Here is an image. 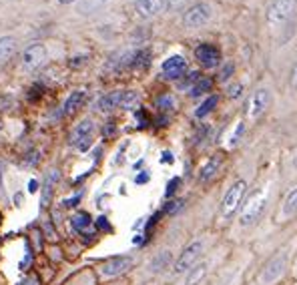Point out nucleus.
<instances>
[{"label":"nucleus","mask_w":297,"mask_h":285,"mask_svg":"<svg viewBox=\"0 0 297 285\" xmlns=\"http://www.w3.org/2000/svg\"><path fill=\"white\" fill-rule=\"evenodd\" d=\"M297 0H273L267 6V22L269 26H283L295 18Z\"/></svg>","instance_id":"obj_1"},{"label":"nucleus","mask_w":297,"mask_h":285,"mask_svg":"<svg viewBox=\"0 0 297 285\" xmlns=\"http://www.w3.org/2000/svg\"><path fill=\"white\" fill-rule=\"evenodd\" d=\"M207 269H209V265H207L205 261L199 263V265H195V267L187 273V285H197V283L207 275Z\"/></svg>","instance_id":"obj_18"},{"label":"nucleus","mask_w":297,"mask_h":285,"mask_svg":"<svg viewBox=\"0 0 297 285\" xmlns=\"http://www.w3.org/2000/svg\"><path fill=\"white\" fill-rule=\"evenodd\" d=\"M157 103H159V107H161L163 111H169V109H173V105H175L173 97H169V94H165V97H161Z\"/></svg>","instance_id":"obj_27"},{"label":"nucleus","mask_w":297,"mask_h":285,"mask_svg":"<svg viewBox=\"0 0 297 285\" xmlns=\"http://www.w3.org/2000/svg\"><path fill=\"white\" fill-rule=\"evenodd\" d=\"M265 207H267V197H265V195H259V197L249 199V203L245 205V209H243V213H241V225H243V227L253 225L255 221L263 215Z\"/></svg>","instance_id":"obj_7"},{"label":"nucleus","mask_w":297,"mask_h":285,"mask_svg":"<svg viewBox=\"0 0 297 285\" xmlns=\"http://www.w3.org/2000/svg\"><path fill=\"white\" fill-rule=\"evenodd\" d=\"M189 90H191V97H199V94H205V92L211 90V81L205 79V77H201Z\"/></svg>","instance_id":"obj_23"},{"label":"nucleus","mask_w":297,"mask_h":285,"mask_svg":"<svg viewBox=\"0 0 297 285\" xmlns=\"http://www.w3.org/2000/svg\"><path fill=\"white\" fill-rule=\"evenodd\" d=\"M211 14H213V10H211L209 4H207V2H197V4L187 8V12L183 16V24L187 28H199V26H203V24H207L211 20Z\"/></svg>","instance_id":"obj_4"},{"label":"nucleus","mask_w":297,"mask_h":285,"mask_svg":"<svg viewBox=\"0 0 297 285\" xmlns=\"http://www.w3.org/2000/svg\"><path fill=\"white\" fill-rule=\"evenodd\" d=\"M297 213V187L291 189V191L287 193L285 197V203H283V215L285 217H291Z\"/></svg>","instance_id":"obj_20"},{"label":"nucleus","mask_w":297,"mask_h":285,"mask_svg":"<svg viewBox=\"0 0 297 285\" xmlns=\"http://www.w3.org/2000/svg\"><path fill=\"white\" fill-rule=\"evenodd\" d=\"M179 183H181V179H177V177H175V179H171V183L167 185V193H165V195H167V197H171V195L177 191V187H179Z\"/></svg>","instance_id":"obj_28"},{"label":"nucleus","mask_w":297,"mask_h":285,"mask_svg":"<svg viewBox=\"0 0 297 285\" xmlns=\"http://www.w3.org/2000/svg\"><path fill=\"white\" fill-rule=\"evenodd\" d=\"M219 167H221V161L217 159V157L209 159V161H207V163L201 167V171H199V181H209V179H213V177L217 175Z\"/></svg>","instance_id":"obj_15"},{"label":"nucleus","mask_w":297,"mask_h":285,"mask_svg":"<svg viewBox=\"0 0 297 285\" xmlns=\"http://www.w3.org/2000/svg\"><path fill=\"white\" fill-rule=\"evenodd\" d=\"M123 97H125V90H112V92H107L105 97H101V99L97 101V109L103 111V113H109V111H114V109H121Z\"/></svg>","instance_id":"obj_14"},{"label":"nucleus","mask_w":297,"mask_h":285,"mask_svg":"<svg viewBox=\"0 0 297 285\" xmlns=\"http://www.w3.org/2000/svg\"><path fill=\"white\" fill-rule=\"evenodd\" d=\"M163 163H173V155L171 153H167V151L163 153Z\"/></svg>","instance_id":"obj_33"},{"label":"nucleus","mask_w":297,"mask_h":285,"mask_svg":"<svg viewBox=\"0 0 297 285\" xmlns=\"http://www.w3.org/2000/svg\"><path fill=\"white\" fill-rule=\"evenodd\" d=\"M131 265H133V259H131V257H112V259H109V261L103 265V275H105V277H116V275L125 273Z\"/></svg>","instance_id":"obj_13"},{"label":"nucleus","mask_w":297,"mask_h":285,"mask_svg":"<svg viewBox=\"0 0 297 285\" xmlns=\"http://www.w3.org/2000/svg\"><path fill=\"white\" fill-rule=\"evenodd\" d=\"M245 191H247V183L243 181V179H239V181H235L231 187H229V191L225 193V197H223V205H221V213H223V217H233V213L239 209V205H241V201H243V197H245Z\"/></svg>","instance_id":"obj_2"},{"label":"nucleus","mask_w":297,"mask_h":285,"mask_svg":"<svg viewBox=\"0 0 297 285\" xmlns=\"http://www.w3.org/2000/svg\"><path fill=\"white\" fill-rule=\"evenodd\" d=\"M139 105V94L137 92H133V90H125V97H123V105H121V109H135Z\"/></svg>","instance_id":"obj_25"},{"label":"nucleus","mask_w":297,"mask_h":285,"mask_svg":"<svg viewBox=\"0 0 297 285\" xmlns=\"http://www.w3.org/2000/svg\"><path fill=\"white\" fill-rule=\"evenodd\" d=\"M187 71V60L181 56V54H173L169 58L163 60V65H161V73L165 79H181Z\"/></svg>","instance_id":"obj_8"},{"label":"nucleus","mask_w":297,"mask_h":285,"mask_svg":"<svg viewBox=\"0 0 297 285\" xmlns=\"http://www.w3.org/2000/svg\"><path fill=\"white\" fill-rule=\"evenodd\" d=\"M82 101H84V90H74V92H71V97L65 101V115H71V113H74L80 105H82Z\"/></svg>","instance_id":"obj_17"},{"label":"nucleus","mask_w":297,"mask_h":285,"mask_svg":"<svg viewBox=\"0 0 297 285\" xmlns=\"http://www.w3.org/2000/svg\"><path fill=\"white\" fill-rule=\"evenodd\" d=\"M20 285H37V279H35V277H28V279H24Z\"/></svg>","instance_id":"obj_34"},{"label":"nucleus","mask_w":297,"mask_h":285,"mask_svg":"<svg viewBox=\"0 0 297 285\" xmlns=\"http://www.w3.org/2000/svg\"><path fill=\"white\" fill-rule=\"evenodd\" d=\"M195 58L203 69H215L221 62V50L211 42H203L195 48Z\"/></svg>","instance_id":"obj_5"},{"label":"nucleus","mask_w":297,"mask_h":285,"mask_svg":"<svg viewBox=\"0 0 297 285\" xmlns=\"http://www.w3.org/2000/svg\"><path fill=\"white\" fill-rule=\"evenodd\" d=\"M217 103H219V99L215 97V94H211V97H207V99L201 103V107L195 111V117H197V119H205L207 115H209V113L217 107Z\"/></svg>","instance_id":"obj_19"},{"label":"nucleus","mask_w":297,"mask_h":285,"mask_svg":"<svg viewBox=\"0 0 297 285\" xmlns=\"http://www.w3.org/2000/svg\"><path fill=\"white\" fill-rule=\"evenodd\" d=\"M243 131H245V124H243V122H239V124H237V129H235V133L231 135V141H229V147H235L237 143H239V139H241V135H243Z\"/></svg>","instance_id":"obj_26"},{"label":"nucleus","mask_w":297,"mask_h":285,"mask_svg":"<svg viewBox=\"0 0 297 285\" xmlns=\"http://www.w3.org/2000/svg\"><path fill=\"white\" fill-rule=\"evenodd\" d=\"M267 107H269V90H267V88H257L251 94V99H249V117L257 119L259 115L265 113Z\"/></svg>","instance_id":"obj_11"},{"label":"nucleus","mask_w":297,"mask_h":285,"mask_svg":"<svg viewBox=\"0 0 297 285\" xmlns=\"http://www.w3.org/2000/svg\"><path fill=\"white\" fill-rule=\"evenodd\" d=\"M135 181H137V183H147V181H148V175H147V171H143V175H139Z\"/></svg>","instance_id":"obj_32"},{"label":"nucleus","mask_w":297,"mask_h":285,"mask_svg":"<svg viewBox=\"0 0 297 285\" xmlns=\"http://www.w3.org/2000/svg\"><path fill=\"white\" fill-rule=\"evenodd\" d=\"M167 6V0H135V10L141 18L157 16Z\"/></svg>","instance_id":"obj_12"},{"label":"nucleus","mask_w":297,"mask_h":285,"mask_svg":"<svg viewBox=\"0 0 297 285\" xmlns=\"http://www.w3.org/2000/svg\"><path fill=\"white\" fill-rule=\"evenodd\" d=\"M99 225H101L103 229H109V223H107V219H105V217H101V219H99Z\"/></svg>","instance_id":"obj_35"},{"label":"nucleus","mask_w":297,"mask_h":285,"mask_svg":"<svg viewBox=\"0 0 297 285\" xmlns=\"http://www.w3.org/2000/svg\"><path fill=\"white\" fill-rule=\"evenodd\" d=\"M201 253H203V241H193V243H189L187 247H185V251L179 255V259L175 261V273L177 275H181V273H189L193 267H195V263H197V259L201 257Z\"/></svg>","instance_id":"obj_3"},{"label":"nucleus","mask_w":297,"mask_h":285,"mask_svg":"<svg viewBox=\"0 0 297 285\" xmlns=\"http://www.w3.org/2000/svg\"><path fill=\"white\" fill-rule=\"evenodd\" d=\"M103 4H105V0H80L78 12H82V14H91V12H97Z\"/></svg>","instance_id":"obj_22"},{"label":"nucleus","mask_w":297,"mask_h":285,"mask_svg":"<svg viewBox=\"0 0 297 285\" xmlns=\"http://www.w3.org/2000/svg\"><path fill=\"white\" fill-rule=\"evenodd\" d=\"M93 131H95V124L93 121H80L76 126H74V131L71 135V143L78 149V151H86L88 147H91V139H93Z\"/></svg>","instance_id":"obj_6"},{"label":"nucleus","mask_w":297,"mask_h":285,"mask_svg":"<svg viewBox=\"0 0 297 285\" xmlns=\"http://www.w3.org/2000/svg\"><path fill=\"white\" fill-rule=\"evenodd\" d=\"M239 90H241V86H235V88L231 86V88H229V97H231V99H237V97H239V94H241Z\"/></svg>","instance_id":"obj_30"},{"label":"nucleus","mask_w":297,"mask_h":285,"mask_svg":"<svg viewBox=\"0 0 297 285\" xmlns=\"http://www.w3.org/2000/svg\"><path fill=\"white\" fill-rule=\"evenodd\" d=\"M16 50V41L12 37H2L0 39V62H6Z\"/></svg>","instance_id":"obj_16"},{"label":"nucleus","mask_w":297,"mask_h":285,"mask_svg":"<svg viewBox=\"0 0 297 285\" xmlns=\"http://www.w3.org/2000/svg\"><path fill=\"white\" fill-rule=\"evenodd\" d=\"M91 223H93V221H91V215H88V213H76L73 217V227L76 231H84Z\"/></svg>","instance_id":"obj_24"},{"label":"nucleus","mask_w":297,"mask_h":285,"mask_svg":"<svg viewBox=\"0 0 297 285\" xmlns=\"http://www.w3.org/2000/svg\"><path fill=\"white\" fill-rule=\"evenodd\" d=\"M61 4H71V2H74V0H58Z\"/></svg>","instance_id":"obj_36"},{"label":"nucleus","mask_w":297,"mask_h":285,"mask_svg":"<svg viewBox=\"0 0 297 285\" xmlns=\"http://www.w3.org/2000/svg\"><path fill=\"white\" fill-rule=\"evenodd\" d=\"M287 267V255L285 253H279V255H275L269 263L265 265L263 273H261V281L267 285V283H273L277 277H281L283 269Z\"/></svg>","instance_id":"obj_10"},{"label":"nucleus","mask_w":297,"mask_h":285,"mask_svg":"<svg viewBox=\"0 0 297 285\" xmlns=\"http://www.w3.org/2000/svg\"><path fill=\"white\" fill-rule=\"evenodd\" d=\"M46 58V48L42 44H31L24 52H22V67L26 71H37L38 67H42V62Z\"/></svg>","instance_id":"obj_9"},{"label":"nucleus","mask_w":297,"mask_h":285,"mask_svg":"<svg viewBox=\"0 0 297 285\" xmlns=\"http://www.w3.org/2000/svg\"><path fill=\"white\" fill-rule=\"evenodd\" d=\"M37 189H38V183H37V181L33 179L31 183H28V191H31V193H35V191H37Z\"/></svg>","instance_id":"obj_31"},{"label":"nucleus","mask_w":297,"mask_h":285,"mask_svg":"<svg viewBox=\"0 0 297 285\" xmlns=\"http://www.w3.org/2000/svg\"><path fill=\"white\" fill-rule=\"evenodd\" d=\"M169 261H171V253H169V251H163V253H159V255H157V257L151 261V271L159 273V271L167 269V267H169Z\"/></svg>","instance_id":"obj_21"},{"label":"nucleus","mask_w":297,"mask_h":285,"mask_svg":"<svg viewBox=\"0 0 297 285\" xmlns=\"http://www.w3.org/2000/svg\"><path fill=\"white\" fill-rule=\"evenodd\" d=\"M289 84L293 86V88H297V62L293 65V69H291V77H289Z\"/></svg>","instance_id":"obj_29"}]
</instances>
